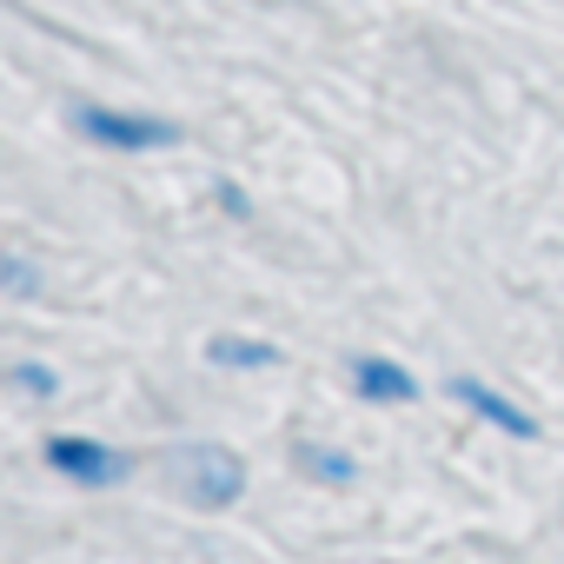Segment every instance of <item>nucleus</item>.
<instances>
[{"mask_svg":"<svg viewBox=\"0 0 564 564\" xmlns=\"http://www.w3.org/2000/svg\"><path fill=\"white\" fill-rule=\"evenodd\" d=\"M74 133L87 147H107V153H166L186 140L180 120L166 113H140V107H107V100H80L74 107Z\"/></svg>","mask_w":564,"mask_h":564,"instance_id":"f257e3e1","label":"nucleus"},{"mask_svg":"<svg viewBox=\"0 0 564 564\" xmlns=\"http://www.w3.org/2000/svg\"><path fill=\"white\" fill-rule=\"evenodd\" d=\"M41 458H47V471H61L67 485H87V491H113L133 478V458L107 438H87V432H54L41 445Z\"/></svg>","mask_w":564,"mask_h":564,"instance_id":"f03ea898","label":"nucleus"},{"mask_svg":"<svg viewBox=\"0 0 564 564\" xmlns=\"http://www.w3.org/2000/svg\"><path fill=\"white\" fill-rule=\"evenodd\" d=\"M193 511H232L246 498V458L226 445H193L186 452V478H180Z\"/></svg>","mask_w":564,"mask_h":564,"instance_id":"7ed1b4c3","label":"nucleus"},{"mask_svg":"<svg viewBox=\"0 0 564 564\" xmlns=\"http://www.w3.org/2000/svg\"><path fill=\"white\" fill-rule=\"evenodd\" d=\"M452 399H458L478 425H491V432H505V438H538V432H544V425H538V419L511 399V392L485 386L478 372H458V379H452Z\"/></svg>","mask_w":564,"mask_h":564,"instance_id":"20e7f679","label":"nucleus"},{"mask_svg":"<svg viewBox=\"0 0 564 564\" xmlns=\"http://www.w3.org/2000/svg\"><path fill=\"white\" fill-rule=\"evenodd\" d=\"M346 379H352V399L359 405H412L419 399V379L399 366V359H386V352H359L352 366H346Z\"/></svg>","mask_w":564,"mask_h":564,"instance_id":"39448f33","label":"nucleus"},{"mask_svg":"<svg viewBox=\"0 0 564 564\" xmlns=\"http://www.w3.org/2000/svg\"><path fill=\"white\" fill-rule=\"evenodd\" d=\"M206 359H213V366H226V372H265V366H279L286 352H279L272 339H239V333H213V339H206Z\"/></svg>","mask_w":564,"mask_h":564,"instance_id":"423d86ee","label":"nucleus"},{"mask_svg":"<svg viewBox=\"0 0 564 564\" xmlns=\"http://www.w3.org/2000/svg\"><path fill=\"white\" fill-rule=\"evenodd\" d=\"M293 458L319 478V485H352L359 478V465H352V452H339V445H319V438H300L293 445Z\"/></svg>","mask_w":564,"mask_h":564,"instance_id":"0eeeda50","label":"nucleus"},{"mask_svg":"<svg viewBox=\"0 0 564 564\" xmlns=\"http://www.w3.org/2000/svg\"><path fill=\"white\" fill-rule=\"evenodd\" d=\"M8 386H14V392H28V399H54V392H61V372H54V366H41V359H21V366L8 372Z\"/></svg>","mask_w":564,"mask_h":564,"instance_id":"6e6552de","label":"nucleus"},{"mask_svg":"<svg viewBox=\"0 0 564 564\" xmlns=\"http://www.w3.org/2000/svg\"><path fill=\"white\" fill-rule=\"evenodd\" d=\"M0 286H8V293H41V272H34V265H21V259H8V252H0Z\"/></svg>","mask_w":564,"mask_h":564,"instance_id":"1a4fd4ad","label":"nucleus"}]
</instances>
